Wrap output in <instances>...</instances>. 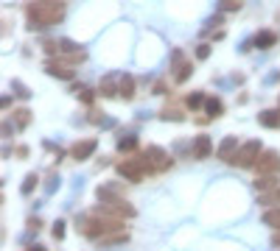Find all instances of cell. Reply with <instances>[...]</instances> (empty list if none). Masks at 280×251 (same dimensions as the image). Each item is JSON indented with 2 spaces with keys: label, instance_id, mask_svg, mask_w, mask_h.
Segmentation results:
<instances>
[{
  "label": "cell",
  "instance_id": "30bf717a",
  "mask_svg": "<svg viewBox=\"0 0 280 251\" xmlns=\"http://www.w3.org/2000/svg\"><path fill=\"white\" fill-rule=\"evenodd\" d=\"M95 145H98V142L95 140H84V142H76L73 145V159L76 162H81V159H87V157H93V151H95Z\"/></svg>",
  "mask_w": 280,
  "mask_h": 251
},
{
  "label": "cell",
  "instance_id": "e0dca14e",
  "mask_svg": "<svg viewBox=\"0 0 280 251\" xmlns=\"http://www.w3.org/2000/svg\"><path fill=\"white\" fill-rule=\"evenodd\" d=\"M277 42V37L272 31H264V34H258V37H255V45L258 47H272Z\"/></svg>",
  "mask_w": 280,
  "mask_h": 251
},
{
  "label": "cell",
  "instance_id": "7c38bea8",
  "mask_svg": "<svg viewBox=\"0 0 280 251\" xmlns=\"http://www.w3.org/2000/svg\"><path fill=\"white\" fill-rule=\"evenodd\" d=\"M118 95H121L123 101L135 98V81H132V76H121V81H118Z\"/></svg>",
  "mask_w": 280,
  "mask_h": 251
},
{
  "label": "cell",
  "instance_id": "7a4b0ae2",
  "mask_svg": "<svg viewBox=\"0 0 280 251\" xmlns=\"http://www.w3.org/2000/svg\"><path fill=\"white\" fill-rule=\"evenodd\" d=\"M154 165L148 162V157L143 154V157H135V159H126V162L118 165V173H121L123 179H129V182H140L146 173H152Z\"/></svg>",
  "mask_w": 280,
  "mask_h": 251
},
{
  "label": "cell",
  "instance_id": "5bb4252c",
  "mask_svg": "<svg viewBox=\"0 0 280 251\" xmlns=\"http://www.w3.org/2000/svg\"><path fill=\"white\" fill-rule=\"evenodd\" d=\"M275 179H272V173H261V179H255V190L258 193H264V190H275Z\"/></svg>",
  "mask_w": 280,
  "mask_h": 251
},
{
  "label": "cell",
  "instance_id": "4dcf8cb0",
  "mask_svg": "<svg viewBox=\"0 0 280 251\" xmlns=\"http://www.w3.org/2000/svg\"><path fill=\"white\" fill-rule=\"evenodd\" d=\"M154 95H165V84H163V81L154 84Z\"/></svg>",
  "mask_w": 280,
  "mask_h": 251
},
{
  "label": "cell",
  "instance_id": "d4e9b609",
  "mask_svg": "<svg viewBox=\"0 0 280 251\" xmlns=\"http://www.w3.org/2000/svg\"><path fill=\"white\" fill-rule=\"evenodd\" d=\"M185 104L190 106V109H199L202 104H205V98H202V92H193V95H188V101Z\"/></svg>",
  "mask_w": 280,
  "mask_h": 251
},
{
  "label": "cell",
  "instance_id": "603a6c76",
  "mask_svg": "<svg viewBox=\"0 0 280 251\" xmlns=\"http://www.w3.org/2000/svg\"><path fill=\"white\" fill-rule=\"evenodd\" d=\"M59 51L62 53H79V45L70 42V39H59Z\"/></svg>",
  "mask_w": 280,
  "mask_h": 251
},
{
  "label": "cell",
  "instance_id": "d6a6232c",
  "mask_svg": "<svg viewBox=\"0 0 280 251\" xmlns=\"http://www.w3.org/2000/svg\"><path fill=\"white\" fill-rule=\"evenodd\" d=\"M272 246H280V235H275V237H272Z\"/></svg>",
  "mask_w": 280,
  "mask_h": 251
},
{
  "label": "cell",
  "instance_id": "8fae6325",
  "mask_svg": "<svg viewBox=\"0 0 280 251\" xmlns=\"http://www.w3.org/2000/svg\"><path fill=\"white\" fill-rule=\"evenodd\" d=\"M261 126H266V129H280V112L277 109H266L258 115Z\"/></svg>",
  "mask_w": 280,
  "mask_h": 251
},
{
  "label": "cell",
  "instance_id": "9a60e30c",
  "mask_svg": "<svg viewBox=\"0 0 280 251\" xmlns=\"http://www.w3.org/2000/svg\"><path fill=\"white\" fill-rule=\"evenodd\" d=\"M37 184H39V176H37V173H28L26 182H23V187H20V193H23V195H31Z\"/></svg>",
  "mask_w": 280,
  "mask_h": 251
},
{
  "label": "cell",
  "instance_id": "ba28073f",
  "mask_svg": "<svg viewBox=\"0 0 280 251\" xmlns=\"http://www.w3.org/2000/svg\"><path fill=\"white\" fill-rule=\"evenodd\" d=\"M235 151H238V142H235V137H224V142L219 145V159L222 162H233V157H235Z\"/></svg>",
  "mask_w": 280,
  "mask_h": 251
},
{
  "label": "cell",
  "instance_id": "44dd1931",
  "mask_svg": "<svg viewBox=\"0 0 280 251\" xmlns=\"http://www.w3.org/2000/svg\"><path fill=\"white\" fill-rule=\"evenodd\" d=\"M14 120H17V126H20V129H26V126L31 123V112H28V109H17V112H14Z\"/></svg>",
  "mask_w": 280,
  "mask_h": 251
},
{
  "label": "cell",
  "instance_id": "277c9868",
  "mask_svg": "<svg viewBox=\"0 0 280 251\" xmlns=\"http://www.w3.org/2000/svg\"><path fill=\"white\" fill-rule=\"evenodd\" d=\"M255 167H258V173H277L280 170V154L277 151H264L258 157V162H255Z\"/></svg>",
  "mask_w": 280,
  "mask_h": 251
},
{
  "label": "cell",
  "instance_id": "d6986e66",
  "mask_svg": "<svg viewBox=\"0 0 280 251\" xmlns=\"http://www.w3.org/2000/svg\"><path fill=\"white\" fill-rule=\"evenodd\" d=\"M264 223L280 229V209H269V212H264Z\"/></svg>",
  "mask_w": 280,
  "mask_h": 251
},
{
  "label": "cell",
  "instance_id": "7402d4cb",
  "mask_svg": "<svg viewBox=\"0 0 280 251\" xmlns=\"http://www.w3.org/2000/svg\"><path fill=\"white\" fill-rule=\"evenodd\" d=\"M11 89H14V95H17V98H31V92H28V87H26V84H23V81H11Z\"/></svg>",
  "mask_w": 280,
  "mask_h": 251
},
{
  "label": "cell",
  "instance_id": "ac0fdd59",
  "mask_svg": "<svg viewBox=\"0 0 280 251\" xmlns=\"http://www.w3.org/2000/svg\"><path fill=\"white\" fill-rule=\"evenodd\" d=\"M135 148H138V137H121V140H118V151H135Z\"/></svg>",
  "mask_w": 280,
  "mask_h": 251
},
{
  "label": "cell",
  "instance_id": "f546056e",
  "mask_svg": "<svg viewBox=\"0 0 280 251\" xmlns=\"http://www.w3.org/2000/svg\"><path fill=\"white\" fill-rule=\"evenodd\" d=\"M56 187H59V176H51V182H48V193H53Z\"/></svg>",
  "mask_w": 280,
  "mask_h": 251
},
{
  "label": "cell",
  "instance_id": "8992f818",
  "mask_svg": "<svg viewBox=\"0 0 280 251\" xmlns=\"http://www.w3.org/2000/svg\"><path fill=\"white\" fill-rule=\"evenodd\" d=\"M146 157L152 159L154 170H165V167H171V157L163 151V148H157V145H148L146 148Z\"/></svg>",
  "mask_w": 280,
  "mask_h": 251
},
{
  "label": "cell",
  "instance_id": "2e32d148",
  "mask_svg": "<svg viewBox=\"0 0 280 251\" xmlns=\"http://www.w3.org/2000/svg\"><path fill=\"white\" fill-rule=\"evenodd\" d=\"M205 109H207V115H210V117H219L224 106H222V101H219V98H207L205 101Z\"/></svg>",
  "mask_w": 280,
  "mask_h": 251
},
{
  "label": "cell",
  "instance_id": "836d02e7",
  "mask_svg": "<svg viewBox=\"0 0 280 251\" xmlns=\"http://www.w3.org/2000/svg\"><path fill=\"white\" fill-rule=\"evenodd\" d=\"M277 190H280V187H277Z\"/></svg>",
  "mask_w": 280,
  "mask_h": 251
},
{
  "label": "cell",
  "instance_id": "5b68a950",
  "mask_svg": "<svg viewBox=\"0 0 280 251\" xmlns=\"http://www.w3.org/2000/svg\"><path fill=\"white\" fill-rule=\"evenodd\" d=\"M171 64H174V79L177 84H182V81H188V76L193 73V67H190V62H185V56H182V51H174V56H171Z\"/></svg>",
  "mask_w": 280,
  "mask_h": 251
},
{
  "label": "cell",
  "instance_id": "484cf974",
  "mask_svg": "<svg viewBox=\"0 0 280 251\" xmlns=\"http://www.w3.org/2000/svg\"><path fill=\"white\" fill-rule=\"evenodd\" d=\"M219 9H222V11H238V9H241V0H222Z\"/></svg>",
  "mask_w": 280,
  "mask_h": 251
},
{
  "label": "cell",
  "instance_id": "4fadbf2b",
  "mask_svg": "<svg viewBox=\"0 0 280 251\" xmlns=\"http://www.w3.org/2000/svg\"><path fill=\"white\" fill-rule=\"evenodd\" d=\"M129 240V235L126 232H110V235H104V237H98V243L101 246H121V243H126Z\"/></svg>",
  "mask_w": 280,
  "mask_h": 251
},
{
  "label": "cell",
  "instance_id": "f1b7e54d",
  "mask_svg": "<svg viewBox=\"0 0 280 251\" xmlns=\"http://www.w3.org/2000/svg\"><path fill=\"white\" fill-rule=\"evenodd\" d=\"M210 56V45H199L196 47V59H207Z\"/></svg>",
  "mask_w": 280,
  "mask_h": 251
},
{
  "label": "cell",
  "instance_id": "ffe728a7",
  "mask_svg": "<svg viewBox=\"0 0 280 251\" xmlns=\"http://www.w3.org/2000/svg\"><path fill=\"white\" fill-rule=\"evenodd\" d=\"M101 95H106V98L118 95V89H115V79H104V81H101Z\"/></svg>",
  "mask_w": 280,
  "mask_h": 251
},
{
  "label": "cell",
  "instance_id": "4316f807",
  "mask_svg": "<svg viewBox=\"0 0 280 251\" xmlns=\"http://www.w3.org/2000/svg\"><path fill=\"white\" fill-rule=\"evenodd\" d=\"M160 117H163V120H185V115H182V112H177V109H165Z\"/></svg>",
  "mask_w": 280,
  "mask_h": 251
},
{
  "label": "cell",
  "instance_id": "1f68e13d",
  "mask_svg": "<svg viewBox=\"0 0 280 251\" xmlns=\"http://www.w3.org/2000/svg\"><path fill=\"white\" fill-rule=\"evenodd\" d=\"M28 229L37 232V229H39V220H37V218H31V220H28Z\"/></svg>",
  "mask_w": 280,
  "mask_h": 251
},
{
  "label": "cell",
  "instance_id": "9c48e42d",
  "mask_svg": "<svg viewBox=\"0 0 280 251\" xmlns=\"http://www.w3.org/2000/svg\"><path fill=\"white\" fill-rule=\"evenodd\" d=\"M210 151H213L210 137L199 134V137H196V142H193V159H207V157H210Z\"/></svg>",
  "mask_w": 280,
  "mask_h": 251
},
{
  "label": "cell",
  "instance_id": "52a82bcc",
  "mask_svg": "<svg viewBox=\"0 0 280 251\" xmlns=\"http://www.w3.org/2000/svg\"><path fill=\"white\" fill-rule=\"evenodd\" d=\"M48 76H53V79H62V81H73V70H70V64H59V62H48L45 64Z\"/></svg>",
  "mask_w": 280,
  "mask_h": 251
},
{
  "label": "cell",
  "instance_id": "83f0119b",
  "mask_svg": "<svg viewBox=\"0 0 280 251\" xmlns=\"http://www.w3.org/2000/svg\"><path fill=\"white\" fill-rule=\"evenodd\" d=\"M62 237H64V223L56 220V223H53V240H62Z\"/></svg>",
  "mask_w": 280,
  "mask_h": 251
},
{
  "label": "cell",
  "instance_id": "3957f363",
  "mask_svg": "<svg viewBox=\"0 0 280 251\" xmlns=\"http://www.w3.org/2000/svg\"><path fill=\"white\" fill-rule=\"evenodd\" d=\"M258 157H261V142L252 140V142H247V145L238 148L235 157H233V162L241 165V167H252L255 162H258Z\"/></svg>",
  "mask_w": 280,
  "mask_h": 251
},
{
  "label": "cell",
  "instance_id": "6da1fadb",
  "mask_svg": "<svg viewBox=\"0 0 280 251\" xmlns=\"http://www.w3.org/2000/svg\"><path fill=\"white\" fill-rule=\"evenodd\" d=\"M26 14H28V22H31V31H42V28H51L56 22H62L64 11H62V3L56 0H45V3H28L26 6Z\"/></svg>",
  "mask_w": 280,
  "mask_h": 251
},
{
  "label": "cell",
  "instance_id": "cb8c5ba5",
  "mask_svg": "<svg viewBox=\"0 0 280 251\" xmlns=\"http://www.w3.org/2000/svg\"><path fill=\"white\" fill-rule=\"evenodd\" d=\"M73 92L79 95V98L84 101V104H93V92H90L87 87H81V84H79V87H73Z\"/></svg>",
  "mask_w": 280,
  "mask_h": 251
}]
</instances>
